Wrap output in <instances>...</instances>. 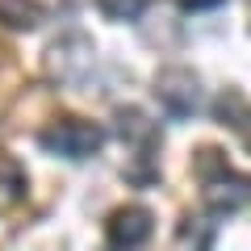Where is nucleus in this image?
<instances>
[{
	"instance_id": "obj_2",
	"label": "nucleus",
	"mask_w": 251,
	"mask_h": 251,
	"mask_svg": "<svg viewBox=\"0 0 251 251\" xmlns=\"http://www.w3.org/2000/svg\"><path fill=\"white\" fill-rule=\"evenodd\" d=\"M155 97H159V105L168 109L172 117H193L201 109L197 75L184 72V67H168V72H159V80H155Z\"/></svg>"
},
{
	"instance_id": "obj_1",
	"label": "nucleus",
	"mask_w": 251,
	"mask_h": 251,
	"mask_svg": "<svg viewBox=\"0 0 251 251\" xmlns=\"http://www.w3.org/2000/svg\"><path fill=\"white\" fill-rule=\"evenodd\" d=\"M100 143H105V134H100L92 122H80V117L54 122L50 130L42 134V147L50 155H63V159H84V155H92Z\"/></svg>"
},
{
	"instance_id": "obj_6",
	"label": "nucleus",
	"mask_w": 251,
	"mask_h": 251,
	"mask_svg": "<svg viewBox=\"0 0 251 251\" xmlns=\"http://www.w3.org/2000/svg\"><path fill=\"white\" fill-rule=\"evenodd\" d=\"M0 17L9 21V25H34L38 9L29 4V0H0Z\"/></svg>"
},
{
	"instance_id": "obj_4",
	"label": "nucleus",
	"mask_w": 251,
	"mask_h": 251,
	"mask_svg": "<svg viewBox=\"0 0 251 251\" xmlns=\"http://www.w3.org/2000/svg\"><path fill=\"white\" fill-rule=\"evenodd\" d=\"M147 239H151V214L143 205H130V209L113 214V222H109V247L113 251H138Z\"/></svg>"
},
{
	"instance_id": "obj_7",
	"label": "nucleus",
	"mask_w": 251,
	"mask_h": 251,
	"mask_svg": "<svg viewBox=\"0 0 251 251\" xmlns=\"http://www.w3.org/2000/svg\"><path fill=\"white\" fill-rule=\"evenodd\" d=\"M100 9H105L109 17H117V21H130V17H138L143 0H100Z\"/></svg>"
},
{
	"instance_id": "obj_5",
	"label": "nucleus",
	"mask_w": 251,
	"mask_h": 251,
	"mask_svg": "<svg viewBox=\"0 0 251 251\" xmlns=\"http://www.w3.org/2000/svg\"><path fill=\"white\" fill-rule=\"evenodd\" d=\"M209 243H214V230L205 222H184L172 251H209Z\"/></svg>"
},
{
	"instance_id": "obj_3",
	"label": "nucleus",
	"mask_w": 251,
	"mask_h": 251,
	"mask_svg": "<svg viewBox=\"0 0 251 251\" xmlns=\"http://www.w3.org/2000/svg\"><path fill=\"white\" fill-rule=\"evenodd\" d=\"M247 201H251V180L247 176H230V168L205 176V205H209V214H214V218L239 214Z\"/></svg>"
}]
</instances>
